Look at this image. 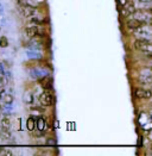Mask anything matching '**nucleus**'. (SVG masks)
<instances>
[{
    "instance_id": "5",
    "label": "nucleus",
    "mask_w": 152,
    "mask_h": 156,
    "mask_svg": "<svg viewBox=\"0 0 152 156\" xmlns=\"http://www.w3.org/2000/svg\"><path fill=\"white\" fill-rule=\"evenodd\" d=\"M37 119L38 120L36 122V125H37L38 131L36 132V135H37V136H40V135H43L44 131H45V125H47V123H45V119L43 117H39V118H37Z\"/></svg>"
},
{
    "instance_id": "21",
    "label": "nucleus",
    "mask_w": 152,
    "mask_h": 156,
    "mask_svg": "<svg viewBox=\"0 0 152 156\" xmlns=\"http://www.w3.org/2000/svg\"><path fill=\"white\" fill-rule=\"evenodd\" d=\"M140 2H151L152 0H139Z\"/></svg>"
},
{
    "instance_id": "18",
    "label": "nucleus",
    "mask_w": 152,
    "mask_h": 156,
    "mask_svg": "<svg viewBox=\"0 0 152 156\" xmlns=\"http://www.w3.org/2000/svg\"><path fill=\"white\" fill-rule=\"evenodd\" d=\"M5 86V79L2 76H0V88H2Z\"/></svg>"
},
{
    "instance_id": "3",
    "label": "nucleus",
    "mask_w": 152,
    "mask_h": 156,
    "mask_svg": "<svg viewBox=\"0 0 152 156\" xmlns=\"http://www.w3.org/2000/svg\"><path fill=\"white\" fill-rule=\"evenodd\" d=\"M39 103L43 105V106H51L54 104V97L50 92H43L40 95H39Z\"/></svg>"
},
{
    "instance_id": "19",
    "label": "nucleus",
    "mask_w": 152,
    "mask_h": 156,
    "mask_svg": "<svg viewBox=\"0 0 152 156\" xmlns=\"http://www.w3.org/2000/svg\"><path fill=\"white\" fill-rule=\"evenodd\" d=\"M118 1H119V4H120V5H125L128 0H118Z\"/></svg>"
},
{
    "instance_id": "4",
    "label": "nucleus",
    "mask_w": 152,
    "mask_h": 156,
    "mask_svg": "<svg viewBox=\"0 0 152 156\" xmlns=\"http://www.w3.org/2000/svg\"><path fill=\"white\" fill-rule=\"evenodd\" d=\"M123 6H124V9H123V16H124V17H127V16H130V14H133V12L136 11V6H134L133 2L127 1L126 4L123 5Z\"/></svg>"
},
{
    "instance_id": "17",
    "label": "nucleus",
    "mask_w": 152,
    "mask_h": 156,
    "mask_svg": "<svg viewBox=\"0 0 152 156\" xmlns=\"http://www.w3.org/2000/svg\"><path fill=\"white\" fill-rule=\"evenodd\" d=\"M7 45H9V39L6 38L5 36L0 37V47H1V48H6Z\"/></svg>"
},
{
    "instance_id": "15",
    "label": "nucleus",
    "mask_w": 152,
    "mask_h": 156,
    "mask_svg": "<svg viewBox=\"0 0 152 156\" xmlns=\"http://www.w3.org/2000/svg\"><path fill=\"white\" fill-rule=\"evenodd\" d=\"M2 100H4L6 104H12L13 103V95H11V94H5V95H4V98H2Z\"/></svg>"
},
{
    "instance_id": "22",
    "label": "nucleus",
    "mask_w": 152,
    "mask_h": 156,
    "mask_svg": "<svg viewBox=\"0 0 152 156\" xmlns=\"http://www.w3.org/2000/svg\"><path fill=\"white\" fill-rule=\"evenodd\" d=\"M0 99H1V94H0Z\"/></svg>"
},
{
    "instance_id": "9",
    "label": "nucleus",
    "mask_w": 152,
    "mask_h": 156,
    "mask_svg": "<svg viewBox=\"0 0 152 156\" xmlns=\"http://www.w3.org/2000/svg\"><path fill=\"white\" fill-rule=\"evenodd\" d=\"M136 97L138 99H150L151 98V92L149 90H138L136 92Z\"/></svg>"
},
{
    "instance_id": "7",
    "label": "nucleus",
    "mask_w": 152,
    "mask_h": 156,
    "mask_svg": "<svg viewBox=\"0 0 152 156\" xmlns=\"http://www.w3.org/2000/svg\"><path fill=\"white\" fill-rule=\"evenodd\" d=\"M139 80H140V82L144 83V85H149V83H151V81H152L151 73H150L149 70H143L141 74H140Z\"/></svg>"
},
{
    "instance_id": "13",
    "label": "nucleus",
    "mask_w": 152,
    "mask_h": 156,
    "mask_svg": "<svg viewBox=\"0 0 152 156\" xmlns=\"http://www.w3.org/2000/svg\"><path fill=\"white\" fill-rule=\"evenodd\" d=\"M19 6H36L33 0H17Z\"/></svg>"
},
{
    "instance_id": "14",
    "label": "nucleus",
    "mask_w": 152,
    "mask_h": 156,
    "mask_svg": "<svg viewBox=\"0 0 152 156\" xmlns=\"http://www.w3.org/2000/svg\"><path fill=\"white\" fill-rule=\"evenodd\" d=\"M1 126H2V128H9V129H10V126H11V119H10L9 117L2 118V120H1Z\"/></svg>"
},
{
    "instance_id": "20",
    "label": "nucleus",
    "mask_w": 152,
    "mask_h": 156,
    "mask_svg": "<svg viewBox=\"0 0 152 156\" xmlns=\"http://www.w3.org/2000/svg\"><path fill=\"white\" fill-rule=\"evenodd\" d=\"M48 144H50V145H55L56 142H55L54 140H49V141H48Z\"/></svg>"
},
{
    "instance_id": "10",
    "label": "nucleus",
    "mask_w": 152,
    "mask_h": 156,
    "mask_svg": "<svg viewBox=\"0 0 152 156\" xmlns=\"http://www.w3.org/2000/svg\"><path fill=\"white\" fill-rule=\"evenodd\" d=\"M25 35L27 37L32 38V37H36L38 35V27L37 26H29L25 29Z\"/></svg>"
},
{
    "instance_id": "1",
    "label": "nucleus",
    "mask_w": 152,
    "mask_h": 156,
    "mask_svg": "<svg viewBox=\"0 0 152 156\" xmlns=\"http://www.w3.org/2000/svg\"><path fill=\"white\" fill-rule=\"evenodd\" d=\"M136 48L141 52H145V54H151L152 52V44L149 39H137L136 43H134Z\"/></svg>"
},
{
    "instance_id": "6",
    "label": "nucleus",
    "mask_w": 152,
    "mask_h": 156,
    "mask_svg": "<svg viewBox=\"0 0 152 156\" xmlns=\"http://www.w3.org/2000/svg\"><path fill=\"white\" fill-rule=\"evenodd\" d=\"M20 12L24 17H32L36 12L35 6H20Z\"/></svg>"
},
{
    "instance_id": "2",
    "label": "nucleus",
    "mask_w": 152,
    "mask_h": 156,
    "mask_svg": "<svg viewBox=\"0 0 152 156\" xmlns=\"http://www.w3.org/2000/svg\"><path fill=\"white\" fill-rule=\"evenodd\" d=\"M134 18L138 19L139 22L143 23V25H150L151 24V14L147 12H143V11H134Z\"/></svg>"
},
{
    "instance_id": "16",
    "label": "nucleus",
    "mask_w": 152,
    "mask_h": 156,
    "mask_svg": "<svg viewBox=\"0 0 152 156\" xmlns=\"http://www.w3.org/2000/svg\"><path fill=\"white\" fill-rule=\"evenodd\" d=\"M40 83H42V86H43L45 90H48V88L51 87V81L49 79H44L43 81H40Z\"/></svg>"
},
{
    "instance_id": "23",
    "label": "nucleus",
    "mask_w": 152,
    "mask_h": 156,
    "mask_svg": "<svg viewBox=\"0 0 152 156\" xmlns=\"http://www.w3.org/2000/svg\"><path fill=\"white\" fill-rule=\"evenodd\" d=\"M0 110H1V106H0Z\"/></svg>"
},
{
    "instance_id": "11",
    "label": "nucleus",
    "mask_w": 152,
    "mask_h": 156,
    "mask_svg": "<svg viewBox=\"0 0 152 156\" xmlns=\"http://www.w3.org/2000/svg\"><path fill=\"white\" fill-rule=\"evenodd\" d=\"M0 138L2 141H9L11 138V131L9 128H1L0 129Z\"/></svg>"
},
{
    "instance_id": "12",
    "label": "nucleus",
    "mask_w": 152,
    "mask_h": 156,
    "mask_svg": "<svg viewBox=\"0 0 152 156\" xmlns=\"http://www.w3.org/2000/svg\"><path fill=\"white\" fill-rule=\"evenodd\" d=\"M26 126H27V130L29 131H33L36 129V122L32 117H30L26 122Z\"/></svg>"
},
{
    "instance_id": "8",
    "label": "nucleus",
    "mask_w": 152,
    "mask_h": 156,
    "mask_svg": "<svg viewBox=\"0 0 152 156\" xmlns=\"http://www.w3.org/2000/svg\"><path fill=\"white\" fill-rule=\"evenodd\" d=\"M127 26L131 30H138V29H140L143 26V23L139 22L138 19H136V18H132V19L127 20Z\"/></svg>"
}]
</instances>
